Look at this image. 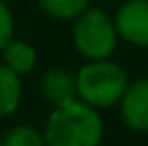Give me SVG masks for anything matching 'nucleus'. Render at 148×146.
<instances>
[{"label":"nucleus","instance_id":"nucleus-3","mask_svg":"<svg viewBox=\"0 0 148 146\" xmlns=\"http://www.w3.org/2000/svg\"><path fill=\"white\" fill-rule=\"evenodd\" d=\"M71 43L84 60L112 58L120 45L114 15L101 7H88L71 22Z\"/></svg>","mask_w":148,"mask_h":146},{"label":"nucleus","instance_id":"nucleus-9","mask_svg":"<svg viewBox=\"0 0 148 146\" xmlns=\"http://www.w3.org/2000/svg\"><path fill=\"white\" fill-rule=\"evenodd\" d=\"M41 13L56 22H73L75 17L90 7L92 0H34Z\"/></svg>","mask_w":148,"mask_h":146},{"label":"nucleus","instance_id":"nucleus-6","mask_svg":"<svg viewBox=\"0 0 148 146\" xmlns=\"http://www.w3.org/2000/svg\"><path fill=\"white\" fill-rule=\"evenodd\" d=\"M39 90L41 97L45 99L52 108L64 105L69 101L77 99V80H75V71L67 67H47L39 77Z\"/></svg>","mask_w":148,"mask_h":146},{"label":"nucleus","instance_id":"nucleus-4","mask_svg":"<svg viewBox=\"0 0 148 146\" xmlns=\"http://www.w3.org/2000/svg\"><path fill=\"white\" fill-rule=\"evenodd\" d=\"M120 41L148 49V0H125L114 13Z\"/></svg>","mask_w":148,"mask_h":146},{"label":"nucleus","instance_id":"nucleus-12","mask_svg":"<svg viewBox=\"0 0 148 146\" xmlns=\"http://www.w3.org/2000/svg\"><path fill=\"white\" fill-rule=\"evenodd\" d=\"M99 2H110V0H99Z\"/></svg>","mask_w":148,"mask_h":146},{"label":"nucleus","instance_id":"nucleus-10","mask_svg":"<svg viewBox=\"0 0 148 146\" xmlns=\"http://www.w3.org/2000/svg\"><path fill=\"white\" fill-rule=\"evenodd\" d=\"M0 146H47L43 131L34 125H15L7 131Z\"/></svg>","mask_w":148,"mask_h":146},{"label":"nucleus","instance_id":"nucleus-5","mask_svg":"<svg viewBox=\"0 0 148 146\" xmlns=\"http://www.w3.org/2000/svg\"><path fill=\"white\" fill-rule=\"evenodd\" d=\"M120 120L135 133H148V77L129 80L118 101Z\"/></svg>","mask_w":148,"mask_h":146},{"label":"nucleus","instance_id":"nucleus-1","mask_svg":"<svg viewBox=\"0 0 148 146\" xmlns=\"http://www.w3.org/2000/svg\"><path fill=\"white\" fill-rule=\"evenodd\" d=\"M41 131L47 146H101L105 123L101 110L75 99L52 108Z\"/></svg>","mask_w":148,"mask_h":146},{"label":"nucleus","instance_id":"nucleus-8","mask_svg":"<svg viewBox=\"0 0 148 146\" xmlns=\"http://www.w3.org/2000/svg\"><path fill=\"white\" fill-rule=\"evenodd\" d=\"M24 86L22 77L0 62V120L13 116L22 105Z\"/></svg>","mask_w":148,"mask_h":146},{"label":"nucleus","instance_id":"nucleus-7","mask_svg":"<svg viewBox=\"0 0 148 146\" xmlns=\"http://www.w3.org/2000/svg\"><path fill=\"white\" fill-rule=\"evenodd\" d=\"M0 62L7 69H11L13 73H17L19 77L32 73L39 64V52L32 43H28L26 39L13 37L11 41L2 47L0 52Z\"/></svg>","mask_w":148,"mask_h":146},{"label":"nucleus","instance_id":"nucleus-2","mask_svg":"<svg viewBox=\"0 0 148 146\" xmlns=\"http://www.w3.org/2000/svg\"><path fill=\"white\" fill-rule=\"evenodd\" d=\"M75 80H77V99L97 110L118 105L129 84L125 67L112 58L86 60L75 71Z\"/></svg>","mask_w":148,"mask_h":146},{"label":"nucleus","instance_id":"nucleus-11","mask_svg":"<svg viewBox=\"0 0 148 146\" xmlns=\"http://www.w3.org/2000/svg\"><path fill=\"white\" fill-rule=\"evenodd\" d=\"M15 37V15L4 0H0V52Z\"/></svg>","mask_w":148,"mask_h":146}]
</instances>
